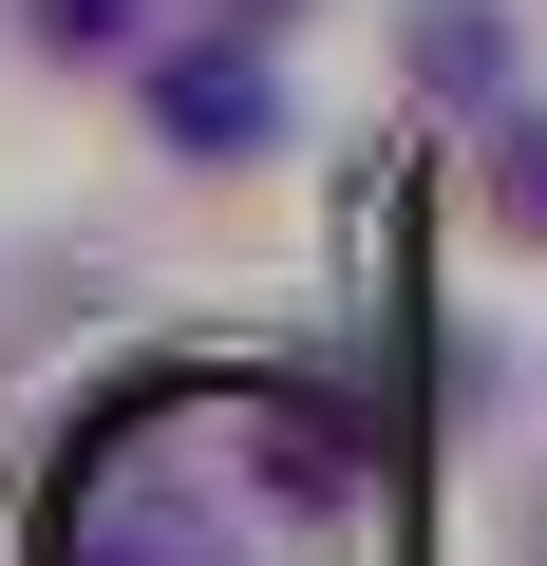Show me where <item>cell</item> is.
Instances as JSON below:
<instances>
[{
	"label": "cell",
	"mask_w": 547,
	"mask_h": 566,
	"mask_svg": "<svg viewBox=\"0 0 547 566\" xmlns=\"http://www.w3.org/2000/svg\"><path fill=\"white\" fill-rule=\"evenodd\" d=\"M189 20H264V39H284V20H303V0H189Z\"/></svg>",
	"instance_id": "5"
},
{
	"label": "cell",
	"mask_w": 547,
	"mask_h": 566,
	"mask_svg": "<svg viewBox=\"0 0 547 566\" xmlns=\"http://www.w3.org/2000/svg\"><path fill=\"white\" fill-rule=\"evenodd\" d=\"M20 39H39V57H76V76H114V57L151 39V0H20Z\"/></svg>",
	"instance_id": "4"
},
{
	"label": "cell",
	"mask_w": 547,
	"mask_h": 566,
	"mask_svg": "<svg viewBox=\"0 0 547 566\" xmlns=\"http://www.w3.org/2000/svg\"><path fill=\"white\" fill-rule=\"evenodd\" d=\"M114 76H133V114H151V151H170V170H264V151L303 133L284 39H264V20H170V39H133Z\"/></svg>",
	"instance_id": "1"
},
{
	"label": "cell",
	"mask_w": 547,
	"mask_h": 566,
	"mask_svg": "<svg viewBox=\"0 0 547 566\" xmlns=\"http://www.w3.org/2000/svg\"><path fill=\"white\" fill-rule=\"evenodd\" d=\"M472 189H491V227H509V245H547V95H528V76L472 114Z\"/></svg>",
	"instance_id": "3"
},
{
	"label": "cell",
	"mask_w": 547,
	"mask_h": 566,
	"mask_svg": "<svg viewBox=\"0 0 547 566\" xmlns=\"http://www.w3.org/2000/svg\"><path fill=\"white\" fill-rule=\"evenodd\" d=\"M397 57H415V95H434V114H491V95L528 76L509 0H397Z\"/></svg>",
	"instance_id": "2"
},
{
	"label": "cell",
	"mask_w": 547,
	"mask_h": 566,
	"mask_svg": "<svg viewBox=\"0 0 547 566\" xmlns=\"http://www.w3.org/2000/svg\"><path fill=\"white\" fill-rule=\"evenodd\" d=\"M528 566H547V510H528Z\"/></svg>",
	"instance_id": "6"
}]
</instances>
